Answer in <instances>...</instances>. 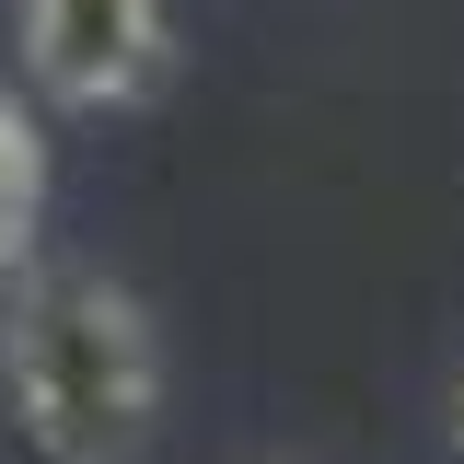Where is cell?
I'll return each mask as SVG.
<instances>
[{"instance_id": "obj_3", "label": "cell", "mask_w": 464, "mask_h": 464, "mask_svg": "<svg viewBox=\"0 0 464 464\" xmlns=\"http://www.w3.org/2000/svg\"><path fill=\"white\" fill-rule=\"evenodd\" d=\"M24 232H35V128L0 105V267L24 256Z\"/></svg>"}, {"instance_id": "obj_1", "label": "cell", "mask_w": 464, "mask_h": 464, "mask_svg": "<svg viewBox=\"0 0 464 464\" xmlns=\"http://www.w3.org/2000/svg\"><path fill=\"white\" fill-rule=\"evenodd\" d=\"M151 395H163V360L140 302L93 267H47L12 302V406L35 430L47 464H128L151 441Z\"/></svg>"}, {"instance_id": "obj_2", "label": "cell", "mask_w": 464, "mask_h": 464, "mask_svg": "<svg viewBox=\"0 0 464 464\" xmlns=\"http://www.w3.org/2000/svg\"><path fill=\"white\" fill-rule=\"evenodd\" d=\"M24 58L58 105H128L163 70V0H24Z\"/></svg>"}]
</instances>
